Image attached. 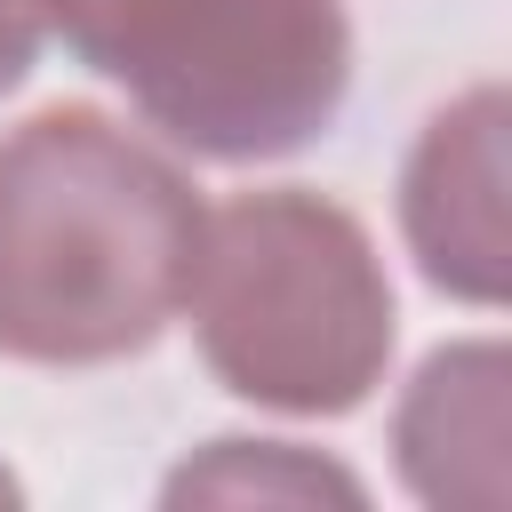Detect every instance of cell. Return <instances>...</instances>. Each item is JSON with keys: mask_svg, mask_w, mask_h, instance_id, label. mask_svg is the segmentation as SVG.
Here are the masks:
<instances>
[{"mask_svg": "<svg viewBox=\"0 0 512 512\" xmlns=\"http://www.w3.org/2000/svg\"><path fill=\"white\" fill-rule=\"evenodd\" d=\"M40 32H48V16H40V0H0V96L32 72V56H40Z\"/></svg>", "mask_w": 512, "mask_h": 512, "instance_id": "52a82bcc", "label": "cell"}, {"mask_svg": "<svg viewBox=\"0 0 512 512\" xmlns=\"http://www.w3.org/2000/svg\"><path fill=\"white\" fill-rule=\"evenodd\" d=\"M40 16L200 160L304 152L352 88L344 0H40Z\"/></svg>", "mask_w": 512, "mask_h": 512, "instance_id": "3957f363", "label": "cell"}, {"mask_svg": "<svg viewBox=\"0 0 512 512\" xmlns=\"http://www.w3.org/2000/svg\"><path fill=\"white\" fill-rule=\"evenodd\" d=\"M160 496L168 504H288V512H312V504H368V480L344 472L320 448H296V440H208L200 456H184L160 480Z\"/></svg>", "mask_w": 512, "mask_h": 512, "instance_id": "8992f818", "label": "cell"}, {"mask_svg": "<svg viewBox=\"0 0 512 512\" xmlns=\"http://www.w3.org/2000/svg\"><path fill=\"white\" fill-rule=\"evenodd\" d=\"M504 88L480 80L456 104H440L400 168V232L432 288L456 304L496 312L512 280V232H504Z\"/></svg>", "mask_w": 512, "mask_h": 512, "instance_id": "277c9868", "label": "cell"}, {"mask_svg": "<svg viewBox=\"0 0 512 512\" xmlns=\"http://www.w3.org/2000/svg\"><path fill=\"white\" fill-rule=\"evenodd\" d=\"M192 176L96 104H48L0 136V352L96 368L144 352L200 248Z\"/></svg>", "mask_w": 512, "mask_h": 512, "instance_id": "6da1fadb", "label": "cell"}, {"mask_svg": "<svg viewBox=\"0 0 512 512\" xmlns=\"http://www.w3.org/2000/svg\"><path fill=\"white\" fill-rule=\"evenodd\" d=\"M176 312H192L208 376L280 416H344L392 360L384 256L352 208L304 184L208 208Z\"/></svg>", "mask_w": 512, "mask_h": 512, "instance_id": "7a4b0ae2", "label": "cell"}, {"mask_svg": "<svg viewBox=\"0 0 512 512\" xmlns=\"http://www.w3.org/2000/svg\"><path fill=\"white\" fill-rule=\"evenodd\" d=\"M504 440H512V360L496 336L440 344L400 408H392V464L416 504L440 512H504Z\"/></svg>", "mask_w": 512, "mask_h": 512, "instance_id": "5b68a950", "label": "cell"}, {"mask_svg": "<svg viewBox=\"0 0 512 512\" xmlns=\"http://www.w3.org/2000/svg\"><path fill=\"white\" fill-rule=\"evenodd\" d=\"M16 504H24V488H16V472L0 464V512H16Z\"/></svg>", "mask_w": 512, "mask_h": 512, "instance_id": "ba28073f", "label": "cell"}]
</instances>
